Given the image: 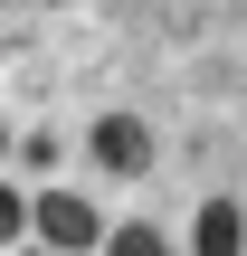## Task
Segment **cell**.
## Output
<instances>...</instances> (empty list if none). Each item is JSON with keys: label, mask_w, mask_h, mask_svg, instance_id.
Returning a JSON list of instances; mask_svg holds the SVG:
<instances>
[{"label": "cell", "mask_w": 247, "mask_h": 256, "mask_svg": "<svg viewBox=\"0 0 247 256\" xmlns=\"http://www.w3.org/2000/svg\"><path fill=\"white\" fill-rule=\"evenodd\" d=\"M19 228H29V200H19V190H0V247H10Z\"/></svg>", "instance_id": "cell-5"}, {"label": "cell", "mask_w": 247, "mask_h": 256, "mask_svg": "<svg viewBox=\"0 0 247 256\" xmlns=\"http://www.w3.org/2000/svg\"><path fill=\"white\" fill-rule=\"evenodd\" d=\"M29 218H38V238H48V247H95V238H105V218H95L76 190H48Z\"/></svg>", "instance_id": "cell-2"}, {"label": "cell", "mask_w": 247, "mask_h": 256, "mask_svg": "<svg viewBox=\"0 0 247 256\" xmlns=\"http://www.w3.org/2000/svg\"><path fill=\"white\" fill-rule=\"evenodd\" d=\"M86 152H95V162H105V171H114V180H133V171H143V162H152V133H143V124H133V114H105V124H95V133H86Z\"/></svg>", "instance_id": "cell-1"}, {"label": "cell", "mask_w": 247, "mask_h": 256, "mask_svg": "<svg viewBox=\"0 0 247 256\" xmlns=\"http://www.w3.org/2000/svg\"><path fill=\"white\" fill-rule=\"evenodd\" d=\"M190 256H247V209H238V200H209V209H200Z\"/></svg>", "instance_id": "cell-3"}, {"label": "cell", "mask_w": 247, "mask_h": 256, "mask_svg": "<svg viewBox=\"0 0 247 256\" xmlns=\"http://www.w3.org/2000/svg\"><path fill=\"white\" fill-rule=\"evenodd\" d=\"M105 256H171V247H162V228H114Z\"/></svg>", "instance_id": "cell-4"}]
</instances>
